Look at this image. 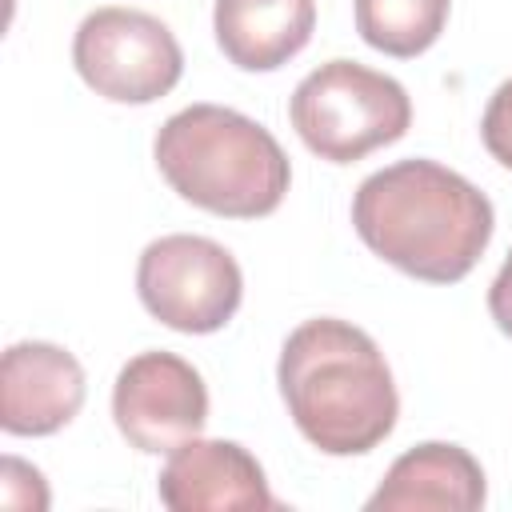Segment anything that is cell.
I'll use <instances>...</instances> for the list:
<instances>
[{
    "instance_id": "9",
    "label": "cell",
    "mask_w": 512,
    "mask_h": 512,
    "mask_svg": "<svg viewBox=\"0 0 512 512\" xmlns=\"http://www.w3.org/2000/svg\"><path fill=\"white\" fill-rule=\"evenodd\" d=\"M80 360L52 340H20L0 360V428L8 436H52L84 408Z\"/></svg>"
},
{
    "instance_id": "1",
    "label": "cell",
    "mask_w": 512,
    "mask_h": 512,
    "mask_svg": "<svg viewBox=\"0 0 512 512\" xmlns=\"http://www.w3.org/2000/svg\"><path fill=\"white\" fill-rule=\"evenodd\" d=\"M352 228L396 272L424 284H456L480 264L496 212L468 176L412 156L360 180Z\"/></svg>"
},
{
    "instance_id": "3",
    "label": "cell",
    "mask_w": 512,
    "mask_h": 512,
    "mask_svg": "<svg viewBox=\"0 0 512 512\" xmlns=\"http://www.w3.org/2000/svg\"><path fill=\"white\" fill-rule=\"evenodd\" d=\"M152 156L180 200L228 220L272 216L292 184L280 140L224 104H188L172 112L152 140Z\"/></svg>"
},
{
    "instance_id": "12",
    "label": "cell",
    "mask_w": 512,
    "mask_h": 512,
    "mask_svg": "<svg viewBox=\"0 0 512 512\" xmlns=\"http://www.w3.org/2000/svg\"><path fill=\"white\" fill-rule=\"evenodd\" d=\"M448 12L452 0H352L360 40L396 60L428 52L444 32Z\"/></svg>"
},
{
    "instance_id": "7",
    "label": "cell",
    "mask_w": 512,
    "mask_h": 512,
    "mask_svg": "<svg viewBox=\"0 0 512 512\" xmlns=\"http://www.w3.org/2000/svg\"><path fill=\"white\" fill-rule=\"evenodd\" d=\"M112 420L120 436L148 456H168L208 424L204 376L176 352H136L112 384Z\"/></svg>"
},
{
    "instance_id": "13",
    "label": "cell",
    "mask_w": 512,
    "mask_h": 512,
    "mask_svg": "<svg viewBox=\"0 0 512 512\" xmlns=\"http://www.w3.org/2000/svg\"><path fill=\"white\" fill-rule=\"evenodd\" d=\"M480 140L496 164L512 168V76L488 96V108L480 120Z\"/></svg>"
},
{
    "instance_id": "5",
    "label": "cell",
    "mask_w": 512,
    "mask_h": 512,
    "mask_svg": "<svg viewBox=\"0 0 512 512\" xmlns=\"http://www.w3.org/2000/svg\"><path fill=\"white\" fill-rule=\"evenodd\" d=\"M136 296L164 328L208 336L236 316L244 300V272L224 244L196 232H168L144 244L136 264Z\"/></svg>"
},
{
    "instance_id": "2",
    "label": "cell",
    "mask_w": 512,
    "mask_h": 512,
    "mask_svg": "<svg viewBox=\"0 0 512 512\" xmlns=\"http://www.w3.org/2000/svg\"><path fill=\"white\" fill-rule=\"evenodd\" d=\"M276 384L296 432L324 456L372 452L400 416V392L380 344L336 316H312L288 332Z\"/></svg>"
},
{
    "instance_id": "6",
    "label": "cell",
    "mask_w": 512,
    "mask_h": 512,
    "mask_svg": "<svg viewBox=\"0 0 512 512\" xmlns=\"http://www.w3.org/2000/svg\"><path fill=\"white\" fill-rule=\"evenodd\" d=\"M80 80L112 104H152L184 76V52L172 28L140 8H96L72 36Z\"/></svg>"
},
{
    "instance_id": "4",
    "label": "cell",
    "mask_w": 512,
    "mask_h": 512,
    "mask_svg": "<svg viewBox=\"0 0 512 512\" xmlns=\"http://www.w3.org/2000/svg\"><path fill=\"white\" fill-rule=\"evenodd\" d=\"M288 120L312 156L328 164H356L408 132L412 100L388 72L356 60H328L296 84Z\"/></svg>"
},
{
    "instance_id": "8",
    "label": "cell",
    "mask_w": 512,
    "mask_h": 512,
    "mask_svg": "<svg viewBox=\"0 0 512 512\" xmlns=\"http://www.w3.org/2000/svg\"><path fill=\"white\" fill-rule=\"evenodd\" d=\"M156 496L172 512H264L280 508L260 460L236 440L192 436L156 476Z\"/></svg>"
},
{
    "instance_id": "10",
    "label": "cell",
    "mask_w": 512,
    "mask_h": 512,
    "mask_svg": "<svg viewBox=\"0 0 512 512\" xmlns=\"http://www.w3.org/2000/svg\"><path fill=\"white\" fill-rule=\"evenodd\" d=\"M488 500V484H484V468L480 460L448 440H424L416 448H408L404 456L392 460V468L384 472L380 488L368 496V512H420V508H436V512H476Z\"/></svg>"
},
{
    "instance_id": "11",
    "label": "cell",
    "mask_w": 512,
    "mask_h": 512,
    "mask_svg": "<svg viewBox=\"0 0 512 512\" xmlns=\"http://www.w3.org/2000/svg\"><path fill=\"white\" fill-rule=\"evenodd\" d=\"M212 32L240 72H276L316 32V0H216Z\"/></svg>"
},
{
    "instance_id": "14",
    "label": "cell",
    "mask_w": 512,
    "mask_h": 512,
    "mask_svg": "<svg viewBox=\"0 0 512 512\" xmlns=\"http://www.w3.org/2000/svg\"><path fill=\"white\" fill-rule=\"evenodd\" d=\"M488 316H492L496 328L512 340V248H508L504 264H500V272H496V280H492V288H488Z\"/></svg>"
}]
</instances>
